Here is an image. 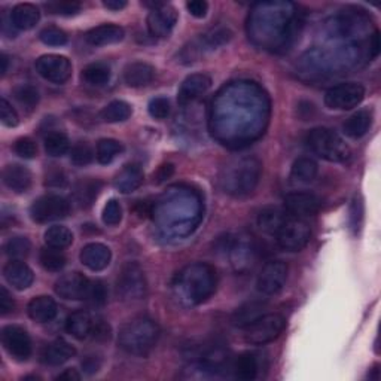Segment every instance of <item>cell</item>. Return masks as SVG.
<instances>
[{"mask_svg": "<svg viewBox=\"0 0 381 381\" xmlns=\"http://www.w3.org/2000/svg\"><path fill=\"white\" fill-rule=\"evenodd\" d=\"M4 276L6 281L17 291H24L30 288L35 280V274L31 268L20 259H12L4 268Z\"/></svg>", "mask_w": 381, "mask_h": 381, "instance_id": "obj_20", "label": "cell"}, {"mask_svg": "<svg viewBox=\"0 0 381 381\" xmlns=\"http://www.w3.org/2000/svg\"><path fill=\"white\" fill-rule=\"evenodd\" d=\"M28 316L38 323H48L55 319L57 316V304L51 296H36L28 303L27 307Z\"/></svg>", "mask_w": 381, "mask_h": 381, "instance_id": "obj_25", "label": "cell"}, {"mask_svg": "<svg viewBox=\"0 0 381 381\" xmlns=\"http://www.w3.org/2000/svg\"><path fill=\"white\" fill-rule=\"evenodd\" d=\"M94 321L88 311L77 310L69 316L66 322V329L76 340H85L91 336Z\"/></svg>", "mask_w": 381, "mask_h": 381, "instance_id": "obj_31", "label": "cell"}, {"mask_svg": "<svg viewBox=\"0 0 381 381\" xmlns=\"http://www.w3.org/2000/svg\"><path fill=\"white\" fill-rule=\"evenodd\" d=\"M160 333L156 322L148 317H136L119 329L118 345L130 355L145 356L156 345Z\"/></svg>", "mask_w": 381, "mask_h": 381, "instance_id": "obj_3", "label": "cell"}, {"mask_svg": "<svg viewBox=\"0 0 381 381\" xmlns=\"http://www.w3.org/2000/svg\"><path fill=\"white\" fill-rule=\"evenodd\" d=\"M284 325L286 321L281 314H264L246 328L245 340L253 345H264L267 343H272L283 332Z\"/></svg>", "mask_w": 381, "mask_h": 381, "instance_id": "obj_7", "label": "cell"}, {"mask_svg": "<svg viewBox=\"0 0 381 381\" xmlns=\"http://www.w3.org/2000/svg\"><path fill=\"white\" fill-rule=\"evenodd\" d=\"M4 183L14 190L17 194L27 193L31 186V182H33V178H31V173L28 168L20 166V164H9L4 168L2 173Z\"/></svg>", "mask_w": 381, "mask_h": 381, "instance_id": "obj_21", "label": "cell"}, {"mask_svg": "<svg viewBox=\"0 0 381 381\" xmlns=\"http://www.w3.org/2000/svg\"><path fill=\"white\" fill-rule=\"evenodd\" d=\"M81 262L90 268L91 272H102L112 259V252L102 243H90L82 247L81 255H79Z\"/></svg>", "mask_w": 381, "mask_h": 381, "instance_id": "obj_19", "label": "cell"}, {"mask_svg": "<svg viewBox=\"0 0 381 381\" xmlns=\"http://www.w3.org/2000/svg\"><path fill=\"white\" fill-rule=\"evenodd\" d=\"M103 5L110 11H119L127 6V2L125 0H104Z\"/></svg>", "mask_w": 381, "mask_h": 381, "instance_id": "obj_58", "label": "cell"}, {"mask_svg": "<svg viewBox=\"0 0 381 381\" xmlns=\"http://www.w3.org/2000/svg\"><path fill=\"white\" fill-rule=\"evenodd\" d=\"M371 125H372V112L368 109H362L358 110L356 114H353L344 122L343 132L347 137L360 139L370 132Z\"/></svg>", "mask_w": 381, "mask_h": 381, "instance_id": "obj_29", "label": "cell"}, {"mask_svg": "<svg viewBox=\"0 0 381 381\" xmlns=\"http://www.w3.org/2000/svg\"><path fill=\"white\" fill-rule=\"evenodd\" d=\"M277 243L281 249L288 252L303 250L311 237V230L303 219H286L281 228L277 231Z\"/></svg>", "mask_w": 381, "mask_h": 381, "instance_id": "obj_8", "label": "cell"}, {"mask_svg": "<svg viewBox=\"0 0 381 381\" xmlns=\"http://www.w3.org/2000/svg\"><path fill=\"white\" fill-rule=\"evenodd\" d=\"M75 355L76 348L70 343L65 340H57L43 348L41 358L43 363L51 365V367H58V365H63L70 360Z\"/></svg>", "mask_w": 381, "mask_h": 381, "instance_id": "obj_23", "label": "cell"}, {"mask_svg": "<svg viewBox=\"0 0 381 381\" xmlns=\"http://www.w3.org/2000/svg\"><path fill=\"white\" fill-rule=\"evenodd\" d=\"M102 189V182L97 179H81L73 188V200L81 209H88L97 200Z\"/></svg>", "mask_w": 381, "mask_h": 381, "instance_id": "obj_27", "label": "cell"}, {"mask_svg": "<svg viewBox=\"0 0 381 381\" xmlns=\"http://www.w3.org/2000/svg\"><path fill=\"white\" fill-rule=\"evenodd\" d=\"M286 219H288V215H286L284 209L277 208V205H268V208L261 210L258 216V225L264 232L277 234Z\"/></svg>", "mask_w": 381, "mask_h": 381, "instance_id": "obj_32", "label": "cell"}, {"mask_svg": "<svg viewBox=\"0 0 381 381\" xmlns=\"http://www.w3.org/2000/svg\"><path fill=\"white\" fill-rule=\"evenodd\" d=\"M365 88L358 82H345L332 87L325 94V104L333 110H350L362 103Z\"/></svg>", "mask_w": 381, "mask_h": 381, "instance_id": "obj_10", "label": "cell"}, {"mask_svg": "<svg viewBox=\"0 0 381 381\" xmlns=\"http://www.w3.org/2000/svg\"><path fill=\"white\" fill-rule=\"evenodd\" d=\"M70 212V204L60 195H43L38 198L30 208L31 219L38 224L65 219Z\"/></svg>", "mask_w": 381, "mask_h": 381, "instance_id": "obj_11", "label": "cell"}, {"mask_svg": "<svg viewBox=\"0 0 381 381\" xmlns=\"http://www.w3.org/2000/svg\"><path fill=\"white\" fill-rule=\"evenodd\" d=\"M14 151L18 156L24 158V160H31L38 155V146L36 143L28 139V137H21L14 143Z\"/></svg>", "mask_w": 381, "mask_h": 381, "instance_id": "obj_47", "label": "cell"}, {"mask_svg": "<svg viewBox=\"0 0 381 381\" xmlns=\"http://www.w3.org/2000/svg\"><path fill=\"white\" fill-rule=\"evenodd\" d=\"M143 170L137 164H127L115 178V188L122 194H132L143 183Z\"/></svg>", "mask_w": 381, "mask_h": 381, "instance_id": "obj_28", "label": "cell"}, {"mask_svg": "<svg viewBox=\"0 0 381 381\" xmlns=\"http://www.w3.org/2000/svg\"><path fill=\"white\" fill-rule=\"evenodd\" d=\"M321 205H322L321 198L313 193H306V190H301V193H292L289 195H286L284 198L286 213H289L291 216L296 219L314 216L317 212H319Z\"/></svg>", "mask_w": 381, "mask_h": 381, "instance_id": "obj_15", "label": "cell"}, {"mask_svg": "<svg viewBox=\"0 0 381 381\" xmlns=\"http://www.w3.org/2000/svg\"><path fill=\"white\" fill-rule=\"evenodd\" d=\"M232 33L231 30L228 28H213L210 30L209 33L201 35L197 41H194L193 43H189L188 46H185V50L181 54V58L186 65L189 63H194L198 60V57L208 51H215L218 50L219 46L225 45L231 41Z\"/></svg>", "mask_w": 381, "mask_h": 381, "instance_id": "obj_9", "label": "cell"}, {"mask_svg": "<svg viewBox=\"0 0 381 381\" xmlns=\"http://www.w3.org/2000/svg\"><path fill=\"white\" fill-rule=\"evenodd\" d=\"M155 77V69L148 63L136 61L124 70V81L132 88H140L151 84Z\"/></svg>", "mask_w": 381, "mask_h": 381, "instance_id": "obj_26", "label": "cell"}, {"mask_svg": "<svg viewBox=\"0 0 381 381\" xmlns=\"http://www.w3.org/2000/svg\"><path fill=\"white\" fill-rule=\"evenodd\" d=\"M132 114H133V110L129 103H125L122 100H114L103 107L100 117L104 122L114 124V122L127 121L132 117Z\"/></svg>", "mask_w": 381, "mask_h": 381, "instance_id": "obj_35", "label": "cell"}, {"mask_svg": "<svg viewBox=\"0 0 381 381\" xmlns=\"http://www.w3.org/2000/svg\"><path fill=\"white\" fill-rule=\"evenodd\" d=\"M87 303H90L92 307H102L107 303V289L106 284L102 280L90 281V289L85 298Z\"/></svg>", "mask_w": 381, "mask_h": 381, "instance_id": "obj_43", "label": "cell"}, {"mask_svg": "<svg viewBox=\"0 0 381 381\" xmlns=\"http://www.w3.org/2000/svg\"><path fill=\"white\" fill-rule=\"evenodd\" d=\"M84 82L92 87H103L110 79V68L106 63H91L82 70Z\"/></svg>", "mask_w": 381, "mask_h": 381, "instance_id": "obj_36", "label": "cell"}, {"mask_svg": "<svg viewBox=\"0 0 381 381\" xmlns=\"http://www.w3.org/2000/svg\"><path fill=\"white\" fill-rule=\"evenodd\" d=\"M124 151L122 145L115 139H102L95 148V156L100 164H110Z\"/></svg>", "mask_w": 381, "mask_h": 381, "instance_id": "obj_37", "label": "cell"}, {"mask_svg": "<svg viewBox=\"0 0 381 381\" xmlns=\"http://www.w3.org/2000/svg\"><path fill=\"white\" fill-rule=\"evenodd\" d=\"M125 31L117 24H103L87 31L85 41L92 46H104L118 43L124 39Z\"/></svg>", "mask_w": 381, "mask_h": 381, "instance_id": "obj_22", "label": "cell"}, {"mask_svg": "<svg viewBox=\"0 0 381 381\" xmlns=\"http://www.w3.org/2000/svg\"><path fill=\"white\" fill-rule=\"evenodd\" d=\"M261 368V362H259V355L257 353H250L246 352L237 358L234 363V372L235 377L249 381V380H255L258 377Z\"/></svg>", "mask_w": 381, "mask_h": 381, "instance_id": "obj_33", "label": "cell"}, {"mask_svg": "<svg viewBox=\"0 0 381 381\" xmlns=\"http://www.w3.org/2000/svg\"><path fill=\"white\" fill-rule=\"evenodd\" d=\"M265 310H267V303H264V301H259V299L247 301V303H245L243 306H240L234 311L231 322L237 328H247L257 319H259L261 316H264Z\"/></svg>", "mask_w": 381, "mask_h": 381, "instance_id": "obj_24", "label": "cell"}, {"mask_svg": "<svg viewBox=\"0 0 381 381\" xmlns=\"http://www.w3.org/2000/svg\"><path fill=\"white\" fill-rule=\"evenodd\" d=\"M70 149L69 137L61 132H53L45 137V151L50 156H63Z\"/></svg>", "mask_w": 381, "mask_h": 381, "instance_id": "obj_41", "label": "cell"}, {"mask_svg": "<svg viewBox=\"0 0 381 381\" xmlns=\"http://www.w3.org/2000/svg\"><path fill=\"white\" fill-rule=\"evenodd\" d=\"M0 61H2V76L6 75L8 72V66H9V58L6 54H2V57H0Z\"/></svg>", "mask_w": 381, "mask_h": 381, "instance_id": "obj_60", "label": "cell"}, {"mask_svg": "<svg viewBox=\"0 0 381 381\" xmlns=\"http://www.w3.org/2000/svg\"><path fill=\"white\" fill-rule=\"evenodd\" d=\"M70 158H72V163H73L75 166L82 167V166H88V164L92 161L94 152H92V149H91V146L88 145V143H85V141H79L77 145H75V146L72 148Z\"/></svg>", "mask_w": 381, "mask_h": 381, "instance_id": "obj_45", "label": "cell"}, {"mask_svg": "<svg viewBox=\"0 0 381 381\" xmlns=\"http://www.w3.org/2000/svg\"><path fill=\"white\" fill-rule=\"evenodd\" d=\"M186 9L193 17L204 18L209 11V4L204 2V0H190V2L186 4Z\"/></svg>", "mask_w": 381, "mask_h": 381, "instance_id": "obj_53", "label": "cell"}, {"mask_svg": "<svg viewBox=\"0 0 381 381\" xmlns=\"http://www.w3.org/2000/svg\"><path fill=\"white\" fill-rule=\"evenodd\" d=\"M14 97L23 109H26L27 112H31L39 103V91L33 85L23 84L14 90Z\"/></svg>", "mask_w": 381, "mask_h": 381, "instance_id": "obj_40", "label": "cell"}, {"mask_svg": "<svg viewBox=\"0 0 381 381\" xmlns=\"http://www.w3.org/2000/svg\"><path fill=\"white\" fill-rule=\"evenodd\" d=\"M317 173H319V166H317V163L311 160V158L303 156L298 158L294 163L291 170V179L294 183L307 185L316 179Z\"/></svg>", "mask_w": 381, "mask_h": 381, "instance_id": "obj_34", "label": "cell"}, {"mask_svg": "<svg viewBox=\"0 0 381 381\" xmlns=\"http://www.w3.org/2000/svg\"><path fill=\"white\" fill-rule=\"evenodd\" d=\"M0 119H2L4 125L6 127H17L20 122L17 110L6 99L0 100Z\"/></svg>", "mask_w": 381, "mask_h": 381, "instance_id": "obj_49", "label": "cell"}, {"mask_svg": "<svg viewBox=\"0 0 381 381\" xmlns=\"http://www.w3.org/2000/svg\"><path fill=\"white\" fill-rule=\"evenodd\" d=\"M90 280L81 273H69L60 277L55 283V294L65 299L81 301L87 298Z\"/></svg>", "mask_w": 381, "mask_h": 381, "instance_id": "obj_17", "label": "cell"}, {"mask_svg": "<svg viewBox=\"0 0 381 381\" xmlns=\"http://www.w3.org/2000/svg\"><path fill=\"white\" fill-rule=\"evenodd\" d=\"M216 272L209 264L185 267L173 283V291L183 306H198L209 299L216 289Z\"/></svg>", "mask_w": 381, "mask_h": 381, "instance_id": "obj_1", "label": "cell"}, {"mask_svg": "<svg viewBox=\"0 0 381 381\" xmlns=\"http://www.w3.org/2000/svg\"><path fill=\"white\" fill-rule=\"evenodd\" d=\"M178 23V12L173 6L163 5L152 9L148 15V30L154 38H167Z\"/></svg>", "mask_w": 381, "mask_h": 381, "instance_id": "obj_16", "label": "cell"}, {"mask_svg": "<svg viewBox=\"0 0 381 381\" xmlns=\"http://www.w3.org/2000/svg\"><path fill=\"white\" fill-rule=\"evenodd\" d=\"M2 344L9 356L18 362L27 360L33 350L27 331L17 325H8L2 329Z\"/></svg>", "mask_w": 381, "mask_h": 381, "instance_id": "obj_13", "label": "cell"}, {"mask_svg": "<svg viewBox=\"0 0 381 381\" xmlns=\"http://www.w3.org/2000/svg\"><path fill=\"white\" fill-rule=\"evenodd\" d=\"M14 308H15L14 299H12L11 294L8 292V289L5 288V286H2V288H0V314L6 316L11 311H14Z\"/></svg>", "mask_w": 381, "mask_h": 381, "instance_id": "obj_55", "label": "cell"}, {"mask_svg": "<svg viewBox=\"0 0 381 381\" xmlns=\"http://www.w3.org/2000/svg\"><path fill=\"white\" fill-rule=\"evenodd\" d=\"M148 283L145 273L137 262H127L117 280V292L122 301H140L146 295Z\"/></svg>", "mask_w": 381, "mask_h": 381, "instance_id": "obj_5", "label": "cell"}, {"mask_svg": "<svg viewBox=\"0 0 381 381\" xmlns=\"http://www.w3.org/2000/svg\"><path fill=\"white\" fill-rule=\"evenodd\" d=\"M212 85V79L204 73H194L188 76L182 82L179 92H178V102L182 106H186L198 100L201 95L209 91Z\"/></svg>", "mask_w": 381, "mask_h": 381, "instance_id": "obj_18", "label": "cell"}, {"mask_svg": "<svg viewBox=\"0 0 381 381\" xmlns=\"http://www.w3.org/2000/svg\"><path fill=\"white\" fill-rule=\"evenodd\" d=\"M45 242L50 247H55L61 250V249L69 247L73 243V234L66 227L55 225L46 230Z\"/></svg>", "mask_w": 381, "mask_h": 381, "instance_id": "obj_39", "label": "cell"}, {"mask_svg": "<svg viewBox=\"0 0 381 381\" xmlns=\"http://www.w3.org/2000/svg\"><path fill=\"white\" fill-rule=\"evenodd\" d=\"M307 145L317 155L329 163H344L350 160L352 149L347 143L329 129H314L307 134Z\"/></svg>", "mask_w": 381, "mask_h": 381, "instance_id": "obj_4", "label": "cell"}, {"mask_svg": "<svg viewBox=\"0 0 381 381\" xmlns=\"http://www.w3.org/2000/svg\"><path fill=\"white\" fill-rule=\"evenodd\" d=\"M45 185L51 186V188H65L68 185L66 173L63 171L60 167L53 166V168H50L46 171Z\"/></svg>", "mask_w": 381, "mask_h": 381, "instance_id": "obj_51", "label": "cell"}, {"mask_svg": "<svg viewBox=\"0 0 381 381\" xmlns=\"http://www.w3.org/2000/svg\"><path fill=\"white\" fill-rule=\"evenodd\" d=\"M91 336H92L95 340H99V341L109 340V338H110V326H109L103 319L94 321Z\"/></svg>", "mask_w": 381, "mask_h": 381, "instance_id": "obj_54", "label": "cell"}, {"mask_svg": "<svg viewBox=\"0 0 381 381\" xmlns=\"http://www.w3.org/2000/svg\"><path fill=\"white\" fill-rule=\"evenodd\" d=\"M100 365H102V362L97 356H90L82 362V368L87 374H94L100 370Z\"/></svg>", "mask_w": 381, "mask_h": 381, "instance_id": "obj_57", "label": "cell"}, {"mask_svg": "<svg viewBox=\"0 0 381 381\" xmlns=\"http://www.w3.org/2000/svg\"><path fill=\"white\" fill-rule=\"evenodd\" d=\"M262 164L255 156H238L230 160L219 173V185L225 194L246 197L259 183Z\"/></svg>", "mask_w": 381, "mask_h": 381, "instance_id": "obj_2", "label": "cell"}, {"mask_svg": "<svg viewBox=\"0 0 381 381\" xmlns=\"http://www.w3.org/2000/svg\"><path fill=\"white\" fill-rule=\"evenodd\" d=\"M149 115L155 119H166L170 115V102L166 97H156L152 99L149 106Z\"/></svg>", "mask_w": 381, "mask_h": 381, "instance_id": "obj_48", "label": "cell"}, {"mask_svg": "<svg viewBox=\"0 0 381 381\" xmlns=\"http://www.w3.org/2000/svg\"><path fill=\"white\" fill-rule=\"evenodd\" d=\"M36 72L54 84H65L72 76V63L65 55L48 54L36 60Z\"/></svg>", "mask_w": 381, "mask_h": 381, "instance_id": "obj_12", "label": "cell"}, {"mask_svg": "<svg viewBox=\"0 0 381 381\" xmlns=\"http://www.w3.org/2000/svg\"><path fill=\"white\" fill-rule=\"evenodd\" d=\"M39 261H41V265L48 269V272H53V273H57L60 272V269L65 268L66 265V257L65 253L60 252V249H55V247H43L39 253Z\"/></svg>", "mask_w": 381, "mask_h": 381, "instance_id": "obj_38", "label": "cell"}, {"mask_svg": "<svg viewBox=\"0 0 381 381\" xmlns=\"http://www.w3.org/2000/svg\"><path fill=\"white\" fill-rule=\"evenodd\" d=\"M39 9L31 4H20L11 12V23L18 30L33 28L39 21Z\"/></svg>", "mask_w": 381, "mask_h": 381, "instance_id": "obj_30", "label": "cell"}, {"mask_svg": "<svg viewBox=\"0 0 381 381\" xmlns=\"http://www.w3.org/2000/svg\"><path fill=\"white\" fill-rule=\"evenodd\" d=\"M222 250L228 255L231 265L235 272L243 273L252 268L255 262V246H253L252 238L246 235H231L228 234L220 240Z\"/></svg>", "mask_w": 381, "mask_h": 381, "instance_id": "obj_6", "label": "cell"}, {"mask_svg": "<svg viewBox=\"0 0 381 381\" xmlns=\"http://www.w3.org/2000/svg\"><path fill=\"white\" fill-rule=\"evenodd\" d=\"M4 250L9 258L21 261L30 253L31 245L26 237H12L11 240H8L6 245L4 246Z\"/></svg>", "mask_w": 381, "mask_h": 381, "instance_id": "obj_42", "label": "cell"}, {"mask_svg": "<svg viewBox=\"0 0 381 381\" xmlns=\"http://www.w3.org/2000/svg\"><path fill=\"white\" fill-rule=\"evenodd\" d=\"M39 39L50 46H63L68 43V35L58 27H46L39 33Z\"/></svg>", "mask_w": 381, "mask_h": 381, "instance_id": "obj_44", "label": "cell"}, {"mask_svg": "<svg viewBox=\"0 0 381 381\" xmlns=\"http://www.w3.org/2000/svg\"><path fill=\"white\" fill-rule=\"evenodd\" d=\"M82 5L79 2H51L46 4V9L50 11L51 14H57V15H76L79 11H81Z\"/></svg>", "mask_w": 381, "mask_h": 381, "instance_id": "obj_50", "label": "cell"}, {"mask_svg": "<svg viewBox=\"0 0 381 381\" xmlns=\"http://www.w3.org/2000/svg\"><path fill=\"white\" fill-rule=\"evenodd\" d=\"M288 279V265L283 261H272L265 264L258 277V291L264 295L279 294Z\"/></svg>", "mask_w": 381, "mask_h": 381, "instance_id": "obj_14", "label": "cell"}, {"mask_svg": "<svg viewBox=\"0 0 381 381\" xmlns=\"http://www.w3.org/2000/svg\"><path fill=\"white\" fill-rule=\"evenodd\" d=\"M362 219H363V204L360 198H355L352 201V209H350V225L355 231H359L362 225Z\"/></svg>", "mask_w": 381, "mask_h": 381, "instance_id": "obj_52", "label": "cell"}, {"mask_svg": "<svg viewBox=\"0 0 381 381\" xmlns=\"http://www.w3.org/2000/svg\"><path fill=\"white\" fill-rule=\"evenodd\" d=\"M173 173H174V167L171 164H164L158 168V171L154 174V182L161 183L166 179H168Z\"/></svg>", "mask_w": 381, "mask_h": 381, "instance_id": "obj_56", "label": "cell"}, {"mask_svg": "<svg viewBox=\"0 0 381 381\" xmlns=\"http://www.w3.org/2000/svg\"><path fill=\"white\" fill-rule=\"evenodd\" d=\"M81 378V375H79L76 372V370H66L63 374H60L57 377V380H69V381H73V380H79Z\"/></svg>", "mask_w": 381, "mask_h": 381, "instance_id": "obj_59", "label": "cell"}, {"mask_svg": "<svg viewBox=\"0 0 381 381\" xmlns=\"http://www.w3.org/2000/svg\"><path fill=\"white\" fill-rule=\"evenodd\" d=\"M122 220V208L118 200H109L103 210V222L109 227H117Z\"/></svg>", "mask_w": 381, "mask_h": 381, "instance_id": "obj_46", "label": "cell"}]
</instances>
